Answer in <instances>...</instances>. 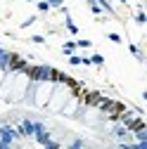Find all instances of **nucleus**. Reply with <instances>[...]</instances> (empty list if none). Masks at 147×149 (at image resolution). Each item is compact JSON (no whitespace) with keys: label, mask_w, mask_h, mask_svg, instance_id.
I'll list each match as a JSON object with an SVG mask.
<instances>
[{"label":"nucleus","mask_w":147,"mask_h":149,"mask_svg":"<svg viewBox=\"0 0 147 149\" xmlns=\"http://www.w3.org/2000/svg\"><path fill=\"white\" fill-rule=\"evenodd\" d=\"M38 10H41V12H48V10H50V5H48V0H41V3H38Z\"/></svg>","instance_id":"nucleus-2"},{"label":"nucleus","mask_w":147,"mask_h":149,"mask_svg":"<svg viewBox=\"0 0 147 149\" xmlns=\"http://www.w3.org/2000/svg\"><path fill=\"white\" fill-rule=\"evenodd\" d=\"M50 7H62V0H48Z\"/></svg>","instance_id":"nucleus-6"},{"label":"nucleus","mask_w":147,"mask_h":149,"mask_svg":"<svg viewBox=\"0 0 147 149\" xmlns=\"http://www.w3.org/2000/svg\"><path fill=\"white\" fill-rule=\"evenodd\" d=\"M26 3H33V0H26Z\"/></svg>","instance_id":"nucleus-12"},{"label":"nucleus","mask_w":147,"mask_h":149,"mask_svg":"<svg viewBox=\"0 0 147 149\" xmlns=\"http://www.w3.org/2000/svg\"><path fill=\"white\" fill-rule=\"evenodd\" d=\"M114 133H116L119 137H123V135H126V125H123V128H116V130H114Z\"/></svg>","instance_id":"nucleus-9"},{"label":"nucleus","mask_w":147,"mask_h":149,"mask_svg":"<svg viewBox=\"0 0 147 149\" xmlns=\"http://www.w3.org/2000/svg\"><path fill=\"white\" fill-rule=\"evenodd\" d=\"M90 62H93V64H97V66H100V64H102L104 59H102V54H93V59H90Z\"/></svg>","instance_id":"nucleus-4"},{"label":"nucleus","mask_w":147,"mask_h":149,"mask_svg":"<svg viewBox=\"0 0 147 149\" xmlns=\"http://www.w3.org/2000/svg\"><path fill=\"white\" fill-rule=\"evenodd\" d=\"M109 38H112V43H121V36L119 33H109Z\"/></svg>","instance_id":"nucleus-7"},{"label":"nucleus","mask_w":147,"mask_h":149,"mask_svg":"<svg viewBox=\"0 0 147 149\" xmlns=\"http://www.w3.org/2000/svg\"><path fill=\"white\" fill-rule=\"evenodd\" d=\"M10 140H12V128H3V142L7 144Z\"/></svg>","instance_id":"nucleus-1"},{"label":"nucleus","mask_w":147,"mask_h":149,"mask_svg":"<svg viewBox=\"0 0 147 149\" xmlns=\"http://www.w3.org/2000/svg\"><path fill=\"white\" fill-rule=\"evenodd\" d=\"M74 47H76V45H74V43H64V47H62V50H64L66 54H71V52H74Z\"/></svg>","instance_id":"nucleus-3"},{"label":"nucleus","mask_w":147,"mask_h":149,"mask_svg":"<svg viewBox=\"0 0 147 149\" xmlns=\"http://www.w3.org/2000/svg\"><path fill=\"white\" fill-rule=\"evenodd\" d=\"M31 40H33V43H45V38H43V36H33Z\"/></svg>","instance_id":"nucleus-10"},{"label":"nucleus","mask_w":147,"mask_h":149,"mask_svg":"<svg viewBox=\"0 0 147 149\" xmlns=\"http://www.w3.org/2000/svg\"><path fill=\"white\" fill-rule=\"evenodd\" d=\"M69 62H71V64H81V57H74V54H71V57H69Z\"/></svg>","instance_id":"nucleus-11"},{"label":"nucleus","mask_w":147,"mask_h":149,"mask_svg":"<svg viewBox=\"0 0 147 149\" xmlns=\"http://www.w3.org/2000/svg\"><path fill=\"white\" fill-rule=\"evenodd\" d=\"M33 22H36V17H29V19H26V22H24V24H22V29H26V26H31V24H33Z\"/></svg>","instance_id":"nucleus-8"},{"label":"nucleus","mask_w":147,"mask_h":149,"mask_svg":"<svg viewBox=\"0 0 147 149\" xmlns=\"http://www.w3.org/2000/svg\"><path fill=\"white\" fill-rule=\"evenodd\" d=\"M90 10H93V12H97V14H100V12H102V7H100V5H97V3H93V0H90Z\"/></svg>","instance_id":"nucleus-5"}]
</instances>
